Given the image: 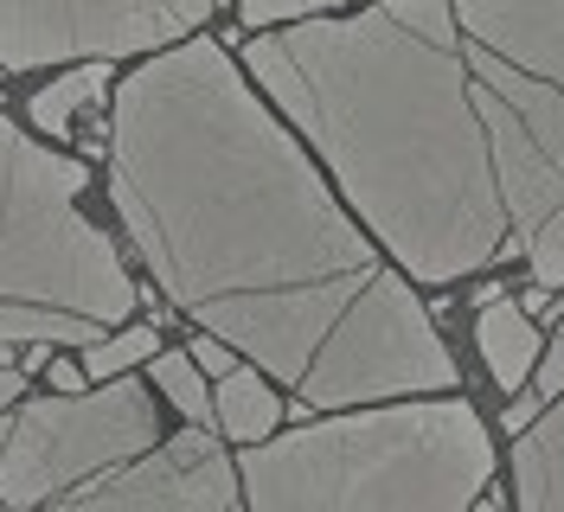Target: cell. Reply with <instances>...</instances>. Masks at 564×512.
<instances>
[{
    "label": "cell",
    "instance_id": "cell-1",
    "mask_svg": "<svg viewBox=\"0 0 564 512\" xmlns=\"http://www.w3.org/2000/svg\"><path fill=\"white\" fill-rule=\"evenodd\" d=\"M109 205L154 288L308 410L462 384L411 275L334 205L231 45L180 39L129 70L109 116Z\"/></svg>",
    "mask_w": 564,
    "mask_h": 512
},
{
    "label": "cell",
    "instance_id": "cell-2",
    "mask_svg": "<svg viewBox=\"0 0 564 512\" xmlns=\"http://www.w3.org/2000/svg\"><path fill=\"white\" fill-rule=\"evenodd\" d=\"M250 84L411 282H462L564 205V0H372L263 26Z\"/></svg>",
    "mask_w": 564,
    "mask_h": 512
},
{
    "label": "cell",
    "instance_id": "cell-3",
    "mask_svg": "<svg viewBox=\"0 0 564 512\" xmlns=\"http://www.w3.org/2000/svg\"><path fill=\"white\" fill-rule=\"evenodd\" d=\"M238 475L257 512H462L488 500L494 443L456 391H430L263 436Z\"/></svg>",
    "mask_w": 564,
    "mask_h": 512
},
{
    "label": "cell",
    "instance_id": "cell-4",
    "mask_svg": "<svg viewBox=\"0 0 564 512\" xmlns=\"http://www.w3.org/2000/svg\"><path fill=\"white\" fill-rule=\"evenodd\" d=\"M84 161L26 141L0 109V346H97L129 327V270L116 243L77 211Z\"/></svg>",
    "mask_w": 564,
    "mask_h": 512
},
{
    "label": "cell",
    "instance_id": "cell-5",
    "mask_svg": "<svg viewBox=\"0 0 564 512\" xmlns=\"http://www.w3.org/2000/svg\"><path fill=\"white\" fill-rule=\"evenodd\" d=\"M154 448V404L135 378H104L90 391H58L7 410L0 436V500L7 506H70L90 480L129 468Z\"/></svg>",
    "mask_w": 564,
    "mask_h": 512
},
{
    "label": "cell",
    "instance_id": "cell-6",
    "mask_svg": "<svg viewBox=\"0 0 564 512\" xmlns=\"http://www.w3.org/2000/svg\"><path fill=\"white\" fill-rule=\"evenodd\" d=\"M186 33L167 0H0V70L167 52Z\"/></svg>",
    "mask_w": 564,
    "mask_h": 512
},
{
    "label": "cell",
    "instance_id": "cell-7",
    "mask_svg": "<svg viewBox=\"0 0 564 512\" xmlns=\"http://www.w3.org/2000/svg\"><path fill=\"white\" fill-rule=\"evenodd\" d=\"M122 506H167V512H231L245 506V475L231 468L212 423H186L167 448L135 455L129 468L90 480L70 512H122Z\"/></svg>",
    "mask_w": 564,
    "mask_h": 512
},
{
    "label": "cell",
    "instance_id": "cell-8",
    "mask_svg": "<svg viewBox=\"0 0 564 512\" xmlns=\"http://www.w3.org/2000/svg\"><path fill=\"white\" fill-rule=\"evenodd\" d=\"M475 340H481V359H488V378L500 391H527V378L539 372V327L532 314L507 288L481 295V320H475Z\"/></svg>",
    "mask_w": 564,
    "mask_h": 512
},
{
    "label": "cell",
    "instance_id": "cell-9",
    "mask_svg": "<svg viewBox=\"0 0 564 512\" xmlns=\"http://www.w3.org/2000/svg\"><path fill=\"white\" fill-rule=\"evenodd\" d=\"M513 506L564 512V397H552V410L513 443Z\"/></svg>",
    "mask_w": 564,
    "mask_h": 512
},
{
    "label": "cell",
    "instance_id": "cell-10",
    "mask_svg": "<svg viewBox=\"0 0 564 512\" xmlns=\"http://www.w3.org/2000/svg\"><path fill=\"white\" fill-rule=\"evenodd\" d=\"M212 410L231 443H263L282 423V397L263 366H231L225 378H212Z\"/></svg>",
    "mask_w": 564,
    "mask_h": 512
},
{
    "label": "cell",
    "instance_id": "cell-11",
    "mask_svg": "<svg viewBox=\"0 0 564 512\" xmlns=\"http://www.w3.org/2000/svg\"><path fill=\"white\" fill-rule=\"evenodd\" d=\"M104 90H109V58H84L70 77H58L52 90H39L33 97V129L39 135H65L70 116H77L84 102H97Z\"/></svg>",
    "mask_w": 564,
    "mask_h": 512
},
{
    "label": "cell",
    "instance_id": "cell-12",
    "mask_svg": "<svg viewBox=\"0 0 564 512\" xmlns=\"http://www.w3.org/2000/svg\"><path fill=\"white\" fill-rule=\"evenodd\" d=\"M154 352H161V327H154V320L116 327L109 340L84 346V378H90V384H104V378H122L129 366H148Z\"/></svg>",
    "mask_w": 564,
    "mask_h": 512
},
{
    "label": "cell",
    "instance_id": "cell-13",
    "mask_svg": "<svg viewBox=\"0 0 564 512\" xmlns=\"http://www.w3.org/2000/svg\"><path fill=\"white\" fill-rule=\"evenodd\" d=\"M148 372H154V384L180 404L186 423H218V410H212V384H206V372H199L193 352H154Z\"/></svg>",
    "mask_w": 564,
    "mask_h": 512
},
{
    "label": "cell",
    "instance_id": "cell-14",
    "mask_svg": "<svg viewBox=\"0 0 564 512\" xmlns=\"http://www.w3.org/2000/svg\"><path fill=\"white\" fill-rule=\"evenodd\" d=\"M527 263H532V282H545V288H564V205L532 231L527 243Z\"/></svg>",
    "mask_w": 564,
    "mask_h": 512
},
{
    "label": "cell",
    "instance_id": "cell-15",
    "mask_svg": "<svg viewBox=\"0 0 564 512\" xmlns=\"http://www.w3.org/2000/svg\"><path fill=\"white\" fill-rule=\"evenodd\" d=\"M327 7H340V0H238V13H245L250 33H263V26H295V20H315Z\"/></svg>",
    "mask_w": 564,
    "mask_h": 512
},
{
    "label": "cell",
    "instance_id": "cell-16",
    "mask_svg": "<svg viewBox=\"0 0 564 512\" xmlns=\"http://www.w3.org/2000/svg\"><path fill=\"white\" fill-rule=\"evenodd\" d=\"M193 359H199V372H206V378H225L238 359H245V352H238L231 340H218V334H206V340L193 346Z\"/></svg>",
    "mask_w": 564,
    "mask_h": 512
},
{
    "label": "cell",
    "instance_id": "cell-17",
    "mask_svg": "<svg viewBox=\"0 0 564 512\" xmlns=\"http://www.w3.org/2000/svg\"><path fill=\"white\" fill-rule=\"evenodd\" d=\"M532 391H539L545 404H552V397H564V334L539 352V384H532Z\"/></svg>",
    "mask_w": 564,
    "mask_h": 512
},
{
    "label": "cell",
    "instance_id": "cell-18",
    "mask_svg": "<svg viewBox=\"0 0 564 512\" xmlns=\"http://www.w3.org/2000/svg\"><path fill=\"white\" fill-rule=\"evenodd\" d=\"M539 410H545V397L539 391H513V404H507V429L520 436V429H532L539 423Z\"/></svg>",
    "mask_w": 564,
    "mask_h": 512
},
{
    "label": "cell",
    "instance_id": "cell-19",
    "mask_svg": "<svg viewBox=\"0 0 564 512\" xmlns=\"http://www.w3.org/2000/svg\"><path fill=\"white\" fill-rule=\"evenodd\" d=\"M167 7H174V13L186 20V26H193V33H199V26L212 20V0H167Z\"/></svg>",
    "mask_w": 564,
    "mask_h": 512
},
{
    "label": "cell",
    "instance_id": "cell-20",
    "mask_svg": "<svg viewBox=\"0 0 564 512\" xmlns=\"http://www.w3.org/2000/svg\"><path fill=\"white\" fill-rule=\"evenodd\" d=\"M20 391H26V372H20V366H0V410L13 404Z\"/></svg>",
    "mask_w": 564,
    "mask_h": 512
},
{
    "label": "cell",
    "instance_id": "cell-21",
    "mask_svg": "<svg viewBox=\"0 0 564 512\" xmlns=\"http://www.w3.org/2000/svg\"><path fill=\"white\" fill-rule=\"evenodd\" d=\"M52 391H84V366H52Z\"/></svg>",
    "mask_w": 564,
    "mask_h": 512
}]
</instances>
